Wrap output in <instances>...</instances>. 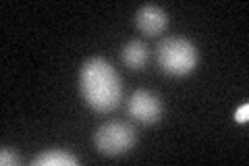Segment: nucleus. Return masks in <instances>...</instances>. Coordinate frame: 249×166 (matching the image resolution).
Segmentation results:
<instances>
[{
	"mask_svg": "<svg viewBox=\"0 0 249 166\" xmlns=\"http://www.w3.org/2000/svg\"><path fill=\"white\" fill-rule=\"evenodd\" d=\"M137 141V131L124 121H108L93 133V146L102 156L116 158L127 154Z\"/></svg>",
	"mask_w": 249,
	"mask_h": 166,
	"instance_id": "3",
	"label": "nucleus"
},
{
	"mask_svg": "<svg viewBox=\"0 0 249 166\" xmlns=\"http://www.w3.org/2000/svg\"><path fill=\"white\" fill-rule=\"evenodd\" d=\"M0 164H2V166L19 164V158H17V154H15V149H11V148H2V149H0Z\"/></svg>",
	"mask_w": 249,
	"mask_h": 166,
	"instance_id": "8",
	"label": "nucleus"
},
{
	"mask_svg": "<svg viewBox=\"0 0 249 166\" xmlns=\"http://www.w3.org/2000/svg\"><path fill=\"white\" fill-rule=\"evenodd\" d=\"M162 100L150 90H135L127 100V114L142 125H156L162 118Z\"/></svg>",
	"mask_w": 249,
	"mask_h": 166,
	"instance_id": "4",
	"label": "nucleus"
},
{
	"mask_svg": "<svg viewBox=\"0 0 249 166\" xmlns=\"http://www.w3.org/2000/svg\"><path fill=\"white\" fill-rule=\"evenodd\" d=\"M34 166H77L79 158L65 152V149H48L40 156L34 158Z\"/></svg>",
	"mask_w": 249,
	"mask_h": 166,
	"instance_id": "7",
	"label": "nucleus"
},
{
	"mask_svg": "<svg viewBox=\"0 0 249 166\" xmlns=\"http://www.w3.org/2000/svg\"><path fill=\"white\" fill-rule=\"evenodd\" d=\"M156 62L162 69V73L170 77H185L196 71L199 54L191 39L170 36L162 39L156 48Z\"/></svg>",
	"mask_w": 249,
	"mask_h": 166,
	"instance_id": "2",
	"label": "nucleus"
},
{
	"mask_svg": "<svg viewBox=\"0 0 249 166\" xmlns=\"http://www.w3.org/2000/svg\"><path fill=\"white\" fill-rule=\"evenodd\" d=\"M79 92L91 110L112 112L123 100V83L114 67L102 56L88 58L79 69Z\"/></svg>",
	"mask_w": 249,
	"mask_h": 166,
	"instance_id": "1",
	"label": "nucleus"
},
{
	"mask_svg": "<svg viewBox=\"0 0 249 166\" xmlns=\"http://www.w3.org/2000/svg\"><path fill=\"white\" fill-rule=\"evenodd\" d=\"M135 25L145 36H158L168 25V15L158 4H143L135 13Z\"/></svg>",
	"mask_w": 249,
	"mask_h": 166,
	"instance_id": "5",
	"label": "nucleus"
},
{
	"mask_svg": "<svg viewBox=\"0 0 249 166\" xmlns=\"http://www.w3.org/2000/svg\"><path fill=\"white\" fill-rule=\"evenodd\" d=\"M121 58L124 62V67L131 71H143L147 65V46L142 39H131L123 46Z\"/></svg>",
	"mask_w": 249,
	"mask_h": 166,
	"instance_id": "6",
	"label": "nucleus"
},
{
	"mask_svg": "<svg viewBox=\"0 0 249 166\" xmlns=\"http://www.w3.org/2000/svg\"><path fill=\"white\" fill-rule=\"evenodd\" d=\"M235 121H237V123H247V121H249V104H247V102H245L243 106H239V108H237Z\"/></svg>",
	"mask_w": 249,
	"mask_h": 166,
	"instance_id": "9",
	"label": "nucleus"
}]
</instances>
